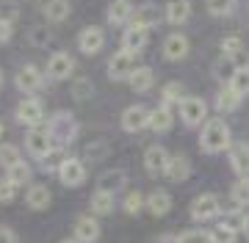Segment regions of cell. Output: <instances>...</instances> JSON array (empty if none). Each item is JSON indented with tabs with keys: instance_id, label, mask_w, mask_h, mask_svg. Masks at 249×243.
<instances>
[{
	"instance_id": "cell-39",
	"label": "cell",
	"mask_w": 249,
	"mask_h": 243,
	"mask_svg": "<svg viewBox=\"0 0 249 243\" xmlns=\"http://www.w3.org/2000/svg\"><path fill=\"white\" fill-rule=\"evenodd\" d=\"M144 205H147V199H144L139 191H133V194H127V199H124V213L136 216V213H142Z\"/></svg>"
},
{
	"instance_id": "cell-14",
	"label": "cell",
	"mask_w": 249,
	"mask_h": 243,
	"mask_svg": "<svg viewBox=\"0 0 249 243\" xmlns=\"http://www.w3.org/2000/svg\"><path fill=\"white\" fill-rule=\"evenodd\" d=\"M191 45H188V39L183 33H172V36L163 39V58H169V61H180V58H186Z\"/></svg>"
},
{
	"instance_id": "cell-1",
	"label": "cell",
	"mask_w": 249,
	"mask_h": 243,
	"mask_svg": "<svg viewBox=\"0 0 249 243\" xmlns=\"http://www.w3.org/2000/svg\"><path fill=\"white\" fill-rule=\"evenodd\" d=\"M199 146L208 155H219L224 149H230V127L224 119H208L199 133Z\"/></svg>"
},
{
	"instance_id": "cell-38",
	"label": "cell",
	"mask_w": 249,
	"mask_h": 243,
	"mask_svg": "<svg viewBox=\"0 0 249 243\" xmlns=\"http://www.w3.org/2000/svg\"><path fill=\"white\" fill-rule=\"evenodd\" d=\"M22 158H19V149L14 144H3L0 146V163L9 169V166H14V163H19Z\"/></svg>"
},
{
	"instance_id": "cell-33",
	"label": "cell",
	"mask_w": 249,
	"mask_h": 243,
	"mask_svg": "<svg viewBox=\"0 0 249 243\" xmlns=\"http://www.w3.org/2000/svg\"><path fill=\"white\" fill-rule=\"evenodd\" d=\"M222 224H227L230 229H235V232H247V227H249V216H247V210H232V213H227L224 216Z\"/></svg>"
},
{
	"instance_id": "cell-30",
	"label": "cell",
	"mask_w": 249,
	"mask_h": 243,
	"mask_svg": "<svg viewBox=\"0 0 249 243\" xmlns=\"http://www.w3.org/2000/svg\"><path fill=\"white\" fill-rule=\"evenodd\" d=\"M91 213H94V216H108V213H114V196L97 191V194L91 196Z\"/></svg>"
},
{
	"instance_id": "cell-26",
	"label": "cell",
	"mask_w": 249,
	"mask_h": 243,
	"mask_svg": "<svg viewBox=\"0 0 249 243\" xmlns=\"http://www.w3.org/2000/svg\"><path fill=\"white\" fill-rule=\"evenodd\" d=\"M124 180H127V177H124V171H119V169H116V171H106V174L97 180V191L111 194V196H114L116 191L124 188Z\"/></svg>"
},
{
	"instance_id": "cell-9",
	"label": "cell",
	"mask_w": 249,
	"mask_h": 243,
	"mask_svg": "<svg viewBox=\"0 0 249 243\" xmlns=\"http://www.w3.org/2000/svg\"><path fill=\"white\" fill-rule=\"evenodd\" d=\"M17 122L19 125H28V127L42 125V122H45V105L36 97H25L17 105Z\"/></svg>"
},
{
	"instance_id": "cell-28",
	"label": "cell",
	"mask_w": 249,
	"mask_h": 243,
	"mask_svg": "<svg viewBox=\"0 0 249 243\" xmlns=\"http://www.w3.org/2000/svg\"><path fill=\"white\" fill-rule=\"evenodd\" d=\"M42 11L50 22H64L70 17V0H45Z\"/></svg>"
},
{
	"instance_id": "cell-41",
	"label": "cell",
	"mask_w": 249,
	"mask_h": 243,
	"mask_svg": "<svg viewBox=\"0 0 249 243\" xmlns=\"http://www.w3.org/2000/svg\"><path fill=\"white\" fill-rule=\"evenodd\" d=\"M91 91H94V86H91L89 78H78L75 86H72V97H75V99H89Z\"/></svg>"
},
{
	"instance_id": "cell-25",
	"label": "cell",
	"mask_w": 249,
	"mask_h": 243,
	"mask_svg": "<svg viewBox=\"0 0 249 243\" xmlns=\"http://www.w3.org/2000/svg\"><path fill=\"white\" fill-rule=\"evenodd\" d=\"M50 199H53V194H50L47 185H31L25 202L31 210H45V207H50Z\"/></svg>"
},
{
	"instance_id": "cell-19",
	"label": "cell",
	"mask_w": 249,
	"mask_h": 243,
	"mask_svg": "<svg viewBox=\"0 0 249 243\" xmlns=\"http://www.w3.org/2000/svg\"><path fill=\"white\" fill-rule=\"evenodd\" d=\"M188 174H191V161H188L186 155H172L163 177L172 182H183V180H188Z\"/></svg>"
},
{
	"instance_id": "cell-2",
	"label": "cell",
	"mask_w": 249,
	"mask_h": 243,
	"mask_svg": "<svg viewBox=\"0 0 249 243\" xmlns=\"http://www.w3.org/2000/svg\"><path fill=\"white\" fill-rule=\"evenodd\" d=\"M47 130L53 135L55 146H67L70 141H75V135H78V122L72 119L70 111H58V113L47 122Z\"/></svg>"
},
{
	"instance_id": "cell-48",
	"label": "cell",
	"mask_w": 249,
	"mask_h": 243,
	"mask_svg": "<svg viewBox=\"0 0 249 243\" xmlns=\"http://www.w3.org/2000/svg\"><path fill=\"white\" fill-rule=\"evenodd\" d=\"M58 243H78V241H75V238H72V241H70V238H67V241H58Z\"/></svg>"
},
{
	"instance_id": "cell-21",
	"label": "cell",
	"mask_w": 249,
	"mask_h": 243,
	"mask_svg": "<svg viewBox=\"0 0 249 243\" xmlns=\"http://www.w3.org/2000/svg\"><path fill=\"white\" fill-rule=\"evenodd\" d=\"M172 125H175V113H172L169 105H158V108H152L150 130H155V133H169Z\"/></svg>"
},
{
	"instance_id": "cell-45",
	"label": "cell",
	"mask_w": 249,
	"mask_h": 243,
	"mask_svg": "<svg viewBox=\"0 0 249 243\" xmlns=\"http://www.w3.org/2000/svg\"><path fill=\"white\" fill-rule=\"evenodd\" d=\"M45 39H47V33L42 28H34L31 31V45H45Z\"/></svg>"
},
{
	"instance_id": "cell-13",
	"label": "cell",
	"mask_w": 249,
	"mask_h": 243,
	"mask_svg": "<svg viewBox=\"0 0 249 243\" xmlns=\"http://www.w3.org/2000/svg\"><path fill=\"white\" fill-rule=\"evenodd\" d=\"M169 158L172 155L163 149V146H150L144 152V169L150 174H166V166H169Z\"/></svg>"
},
{
	"instance_id": "cell-18",
	"label": "cell",
	"mask_w": 249,
	"mask_h": 243,
	"mask_svg": "<svg viewBox=\"0 0 249 243\" xmlns=\"http://www.w3.org/2000/svg\"><path fill=\"white\" fill-rule=\"evenodd\" d=\"M100 238V224L91 216H80L75 221V241L78 243H94Z\"/></svg>"
},
{
	"instance_id": "cell-34",
	"label": "cell",
	"mask_w": 249,
	"mask_h": 243,
	"mask_svg": "<svg viewBox=\"0 0 249 243\" xmlns=\"http://www.w3.org/2000/svg\"><path fill=\"white\" fill-rule=\"evenodd\" d=\"M232 202L235 207H249V177H241L232 185Z\"/></svg>"
},
{
	"instance_id": "cell-5",
	"label": "cell",
	"mask_w": 249,
	"mask_h": 243,
	"mask_svg": "<svg viewBox=\"0 0 249 243\" xmlns=\"http://www.w3.org/2000/svg\"><path fill=\"white\" fill-rule=\"evenodd\" d=\"M219 213H222V205H219V196L216 194H199L191 202V218L194 221H211Z\"/></svg>"
},
{
	"instance_id": "cell-37",
	"label": "cell",
	"mask_w": 249,
	"mask_h": 243,
	"mask_svg": "<svg viewBox=\"0 0 249 243\" xmlns=\"http://www.w3.org/2000/svg\"><path fill=\"white\" fill-rule=\"evenodd\" d=\"M235 229H230L227 224H216L213 229H211V241L213 243H235Z\"/></svg>"
},
{
	"instance_id": "cell-7",
	"label": "cell",
	"mask_w": 249,
	"mask_h": 243,
	"mask_svg": "<svg viewBox=\"0 0 249 243\" xmlns=\"http://www.w3.org/2000/svg\"><path fill=\"white\" fill-rule=\"evenodd\" d=\"M178 108H180V119H183L188 127L202 125L205 116H208V105H205L202 97H186V99L178 105Z\"/></svg>"
},
{
	"instance_id": "cell-49",
	"label": "cell",
	"mask_w": 249,
	"mask_h": 243,
	"mask_svg": "<svg viewBox=\"0 0 249 243\" xmlns=\"http://www.w3.org/2000/svg\"><path fill=\"white\" fill-rule=\"evenodd\" d=\"M0 135H3V122H0Z\"/></svg>"
},
{
	"instance_id": "cell-29",
	"label": "cell",
	"mask_w": 249,
	"mask_h": 243,
	"mask_svg": "<svg viewBox=\"0 0 249 243\" xmlns=\"http://www.w3.org/2000/svg\"><path fill=\"white\" fill-rule=\"evenodd\" d=\"M219 50H222L224 58H232V61H238L244 66V42H241V36H224Z\"/></svg>"
},
{
	"instance_id": "cell-47",
	"label": "cell",
	"mask_w": 249,
	"mask_h": 243,
	"mask_svg": "<svg viewBox=\"0 0 249 243\" xmlns=\"http://www.w3.org/2000/svg\"><path fill=\"white\" fill-rule=\"evenodd\" d=\"M3 81H6V78H3V69H0V89H3Z\"/></svg>"
},
{
	"instance_id": "cell-50",
	"label": "cell",
	"mask_w": 249,
	"mask_h": 243,
	"mask_svg": "<svg viewBox=\"0 0 249 243\" xmlns=\"http://www.w3.org/2000/svg\"><path fill=\"white\" fill-rule=\"evenodd\" d=\"M247 238H249V227H247Z\"/></svg>"
},
{
	"instance_id": "cell-8",
	"label": "cell",
	"mask_w": 249,
	"mask_h": 243,
	"mask_svg": "<svg viewBox=\"0 0 249 243\" xmlns=\"http://www.w3.org/2000/svg\"><path fill=\"white\" fill-rule=\"evenodd\" d=\"M58 180H61V185H67V188H78V185H83V180H86V166H83L78 158H64V163L58 166Z\"/></svg>"
},
{
	"instance_id": "cell-31",
	"label": "cell",
	"mask_w": 249,
	"mask_h": 243,
	"mask_svg": "<svg viewBox=\"0 0 249 243\" xmlns=\"http://www.w3.org/2000/svg\"><path fill=\"white\" fill-rule=\"evenodd\" d=\"M230 86L238 91L241 97H244V94H249V64L235 66V72H232V78H230Z\"/></svg>"
},
{
	"instance_id": "cell-17",
	"label": "cell",
	"mask_w": 249,
	"mask_h": 243,
	"mask_svg": "<svg viewBox=\"0 0 249 243\" xmlns=\"http://www.w3.org/2000/svg\"><path fill=\"white\" fill-rule=\"evenodd\" d=\"M230 166L238 177H249V144L238 141L230 146Z\"/></svg>"
},
{
	"instance_id": "cell-23",
	"label": "cell",
	"mask_w": 249,
	"mask_h": 243,
	"mask_svg": "<svg viewBox=\"0 0 249 243\" xmlns=\"http://www.w3.org/2000/svg\"><path fill=\"white\" fill-rule=\"evenodd\" d=\"M150 39V31H142V28H127L122 33V50H130V53H142L144 45Z\"/></svg>"
},
{
	"instance_id": "cell-20",
	"label": "cell",
	"mask_w": 249,
	"mask_h": 243,
	"mask_svg": "<svg viewBox=\"0 0 249 243\" xmlns=\"http://www.w3.org/2000/svg\"><path fill=\"white\" fill-rule=\"evenodd\" d=\"M133 11L136 9L130 0H111V6H108V22L111 25H124V22H130Z\"/></svg>"
},
{
	"instance_id": "cell-44",
	"label": "cell",
	"mask_w": 249,
	"mask_h": 243,
	"mask_svg": "<svg viewBox=\"0 0 249 243\" xmlns=\"http://www.w3.org/2000/svg\"><path fill=\"white\" fill-rule=\"evenodd\" d=\"M0 19H9V22H14L17 19V6H0Z\"/></svg>"
},
{
	"instance_id": "cell-22",
	"label": "cell",
	"mask_w": 249,
	"mask_h": 243,
	"mask_svg": "<svg viewBox=\"0 0 249 243\" xmlns=\"http://www.w3.org/2000/svg\"><path fill=\"white\" fill-rule=\"evenodd\" d=\"M238 105H241V94L232 89L230 83H227L224 89H219V94H216V111L232 113V111H238Z\"/></svg>"
},
{
	"instance_id": "cell-36",
	"label": "cell",
	"mask_w": 249,
	"mask_h": 243,
	"mask_svg": "<svg viewBox=\"0 0 249 243\" xmlns=\"http://www.w3.org/2000/svg\"><path fill=\"white\" fill-rule=\"evenodd\" d=\"M205 6H208V11L213 17H227L235 9V0H205Z\"/></svg>"
},
{
	"instance_id": "cell-51",
	"label": "cell",
	"mask_w": 249,
	"mask_h": 243,
	"mask_svg": "<svg viewBox=\"0 0 249 243\" xmlns=\"http://www.w3.org/2000/svg\"><path fill=\"white\" fill-rule=\"evenodd\" d=\"M175 243H178V238H175Z\"/></svg>"
},
{
	"instance_id": "cell-16",
	"label": "cell",
	"mask_w": 249,
	"mask_h": 243,
	"mask_svg": "<svg viewBox=\"0 0 249 243\" xmlns=\"http://www.w3.org/2000/svg\"><path fill=\"white\" fill-rule=\"evenodd\" d=\"M163 17H166L169 25H183V22H188V17H191V0H169Z\"/></svg>"
},
{
	"instance_id": "cell-6",
	"label": "cell",
	"mask_w": 249,
	"mask_h": 243,
	"mask_svg": "<svg viewBox=\"0 0 249 243\" xmlns=\"http://www.w3.org/2000/svg\"><path fill=\"white\" fill-rule=\"evenodd\" d=\"M25 146L28 152L34 155V158H39V161H45L47 155H53V135H50V130H39V127H34L31 133H28L25 138Z\"/></svg>"
},
{
	"instance_id": "cell-12",
	"label": "cell",
	"mask_w": 249,
	"mask_h": 243,
	"mask_svg": "<svg viewBox=\"0 0 249 243\" xmlns=\"http://www.w3.org/2000/svg\"><path fill=\"white\" fill-rule=\"evenodd\" d=\"M103 45H106V33L100 31V28H83L80 31V36H78V47H80V53L83 55H94L103 50Z\"/></svg>"
},
{
	"instance_id": "cell-27",
	"label": "cell",
	"mask_w": 249,
	"mask_h": 243,
	"mask_svg": "<svg viewBox=\"0 0 249 243\" xmlns=\"http://www.w3.org/2000/svg\"><path fill=\"white\" fill-rule=\"evenodd\" d=\"M147 207H150L152 216H166L172 210V196L166 191H152L150 196H147Z\"/></svg>"
},
{
	"instance_id": "cell-46",
	"label": "cell",
	"mask_w": 249,
	"mask_h": 243,
	"mask_svg": "<svg viewBox=\"0 0 249 243\" xmlns=\"http://www.w3.org/2000/svg\"><path fill=\"white\" fill-rule=\"evenodd\" d=\"M0 243H17V235L9 227H0Z\"/></svg>"
},
{
	"instance_id": "cell-24",
	"label": "cell",
	"mask_w": 249,
	"mask_h": 243,
	"mask_svg": "<svg viewBox=\"0 0 249 243\" xmlns=\"http://www.w3.org/2000/svg\"><path fill=\"white\" fill-rule=\"evenodd\" d=\"M130 83V89L139 91V94H147L152 89V83H155V72H152L150 66H136V72L127 78Z\"/></svg>"
},
{
	"instance_id": "cell-3",
	"label": "cell",
	"mask_w": 249,
	"mask_h": 243,
	"mask_svg": "<svg viewBox=\"0 0 249 243\" xmlns=\"http://www.w3.org/2000/svg\"><path fill=\"white\" fill-rule=\"evenodd\" d=\"M152 111L147 105H130V108L122 111V130L124 133H142L150 127Z\"/></svg>"
},
{
	"instance_id": "cell-15",
	"label": "cell",
	"mask_w": 249,
	"mask_h": 243,
	"mask_svg": "<svg viewBox=\"0 0 249 243\" xmlns=\"http://www.w3.org/2000/svg\"><path fill=\"white\" fill-rule=\"evenodd\" d=\"M158 6H152V3H144L139 9L133 11V17H130V28H142V31H150V28L158 25Z\"/></svg>"
},
{
	"instance_id": "cell-43",
	"label": "cell",
	"mask_w": 249,
	"mask_h": 243,
	"mask_svg": "<svg viewBox=\"0 0 249 243\" xmlns=\"http://www.w3.org/2000/svg\"><path fill=\"white\" fill-rule=\"evenodd\" d=\"M11 36H14V22H9V19H0V45H6Z\"/></svg>"
},
{
	"instance_id": "cell-10",
	"label": "cell",
	"mask_w": 249,
	"mask_h": 243,
	"mask_svg": "<svg viewBox=\"0 0 249 243\" xmlns=\"http://www.w3.org/2000/svg\"><path fill=\"white\" fill-rule=\"evenodd\" d=\"M14 83H17L19 91H25V94H34V91L42 89V83H45V75L36 69L34 64H25V66H19L17 75H14Z\"/></svg>"
},
{
	"instance_id": "cell-35",
	"label": "cell",
	"mask_w": 249,
	"mask_h": 243,
	"mask_svg": "<svg viewBox=\"0 0 249 243\" xmlns=\"http://www.w3.org/2000/svg\"><path fill=\"white\" fill-rule=\"evenodd\" d=\"M11 182H17V185H25L28 180H31V166H28L25 161L14 163V166H9V174H6Z\"/></svg>"
},
{
	"instance_id": "cell-42",
	"label": "cell",
	"mask_w": 249,
	"mask_h": 243,
	"mask_svg": "<svg viewBox=\"0 0 249 243\" xmlns=\"http://www.w3.org/2000/svg\"><path fill=\"white\" fill-rule=\"evenodd\" d=\"M17 182H11L9 177H3V180H0V202H3V205H9V202H14V196H17Z\"/></svg>"
},
{
	"instance_id": "cell-40",
	"label": "cell",
	"mask_w": 249,
	"mask_h": 243,
	"mask_svg": "<svg viewBox=\"0 0 249 243\" xmlns=\"http://www.w3.org/2000/svg\"><path fill=\"white\" fill-rule=\"evenodd\" d=\"M178 243H213V241H211V232H205V229H188L178 238Z\"/></svg>"
},
{
	"instance_id": "cell-32",
	"label": "cell",
	"mask_w": 249,
	"mask_h": 243,
	"mask_svg": "<svg viewBox=\"0 0 249 243\" xmlns=\"http://www.w3.org/2000/svg\"><path fill=\"white\" fill-rule=\"evenodd\" d=\"M186 99V91H183V86H180L178 81H172V83H166L163 86V105H180Z\"/></svg>"
},
{
	"instance_id": "cell-11",
	"label": "cell",
	"mask_w": 249,
	"mask_h": 243,
	"mask_svg": "<svg viewBox=\"0 0 249 243\" xmlns=\"http://www.w3.org/2000/svg\"><path fill=\"white\" fill-rule=\"evenodd\" d=\"M75 69V61H72L70 53H53L50 61H47V75L50 81H67Z\"/></svg>"
},
{
	"instance_id": "cell-4",
	"label": "cell",
	"mask_w": 249,
	"mask_h": 243,
	"mask_svg": "<svg viewBox=\"0 0 249 243\" xmlns=\"http://www.w3.org/2000/svg\"><path fill=\"white\" fill-rule=\"evenodd\" d=\"M133 72H136V53L119 50V53L111 55V61H108V78L111 81H124Z\"/></svg>"
}]
</instances>
